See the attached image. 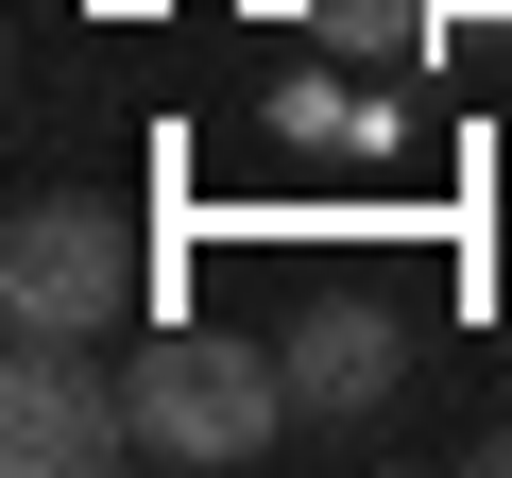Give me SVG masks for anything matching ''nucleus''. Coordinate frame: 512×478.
Returning <instances> with one entry per match:
<instances>
[{"instance_id": "7", "label": "nucleus", "mask_w": 512, "mask_h": 478, "mask_svg": "<svg viewBox=\"0 0 512 478\" xmlns=\"http://www.w3.org/2000/svg\"><path fill=\"white\" fill-rule=\"evenodd\" d=\"M478 461H495V478H512V410H495V444H478Z\"/></svg>"}, {"instance_id": "5", "label": "nucleus", "mask_w": 512, "mask_h": 478, "mask_svg": "<svg viewBox=\"0 0 512 478\" xmlns=\"http://www.w3.org/2000/svg\"><path fill=\"white\" fill-rule=\"evenodd\" d=\"M274 137H325V154H342V137H376V103H359L342 69H308V86H274Z\"/></svg>"}, {"instance_id": "4", "label": "nucleus", "mask_w": 512, "mask_h": 478, "mask_svg": "<svg viewBox=\"0 0 512 478\" xmlns=\"http://www.w3.org/2000/svg\"><path fill=\"white\" fill-rule=\"evenodd\" d=\"M274 359H291V410H308V427H342V410H376V393L410 376V325H393V308H359V291H325Z\"/></svg>"}, {"instance_id": "2", "label": "nucleus", "mask_w": 512, "mask_h": 478, "mask_svg": "<svg viewBox=\"0 0 512 478\" xmlns=\"http://www.w3.org/2000/svg\"><path fill=\"white\" fill-rule=\"evenodd\" d=\"M137 222L86 205V188H35L18 222H0V325H69V342H120L137 325Z\"/></svg>"}, {"instance_id": "6", "label": "nucleus", "mask_w": 512, "mask_h": 478, "mask_svg": "<svg viewBox=\"0 0 512 478\" xmlns=\"http://www.w3.org/2000/svg\"><path fill=\"white\" fill-rule=\"evenodd\" d=\"M342 52H427V0H325Z\"/></svg>"}, {"instance_id": "1", "label": "nucleus", "mask_w": 512, "mask_h": 478, "mask_svg": "<svg viewBox=\"0 0 512 478\" xmlns=\"http://www.w3.org/2000/svg\"><path fill=\"white\" fill-rule=\"evenodd\" d=\"M120 393H137V461H274V427H291V359H256V342H222V325H137L120 342Z\"/></svg>"}, {"instance_id": "3", "label": "nucleus", "mask_w": 512, "mask_h": 478, "mask_svg": "<svg viewBox=\"0 0 512 478\" xmlns=\"http://www.w3.org/2000/svg\"><path fill=\"white\" fill-rule=\"evenodd\" d=\"M0 461H18V478H103V461H137L120 359L69 342V325H18V359H0Z\"/></svg>"}]
</instances>
